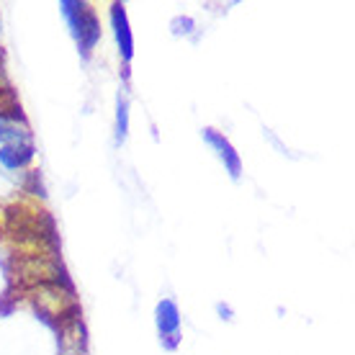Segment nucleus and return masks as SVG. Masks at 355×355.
<instances>
[{"mask_svg": "<svg viewBox=\"0 0 355 355\" xmlns=\"http://www.w3.org/2000/svg\"><path fill=\"white\" fill-rule=\"evenodd\" d=\"M60 13L64 16L67 26H70L72 39L78 42V52L88 62L93 57V49L101 42V21L98 13L93 10L90 3H80V0H62L60 3Z\"/></svg>", "mask_w": 355, "mask_h": 355, "instance_id": "nucleus-1", "label": "nucleus"}, {"mask_svg": "<svg viewBox=\"0 0 355 355\" xmlns=\"http://www.w3.org/2000/svg\"><path fill=\"white\" fill-rule=\"evenodd\" d=\"M155 327H157V335H160V345L168 350V353H175L180 340H183V332H180V309L173 299H160L157 306H155Z\"/></svg>", "mask_w": 355, "mask_h": 355, "instance_id": "nucleus-2", "label": "nucleus"}, {"mask_svg": "<svg viewBox=\"0 0 355 355\" xmlns=\"http://www.w3.org/2000/svg\"><path fill=\"white\" fill-rule=\"evenodd\" d=\"M111 28H114V39L119 46V54L124 60V83L132 78V60H134V34L129 28V18H126L124 3H111Z\"/></svg>", "mask_w": 355, "mask_h": 355, "instance_id": "nucleus-3", "label": "nucleus"}, {"mask_svg": "<svg viewBox=\"0 0 355 355\" xmlns=\"http://www.w3.org/2000/svg\"><path fill=\"white\" fill-rule=\"evenodd\" d=\"M201 137H204V142L216 152V157H219V162L224 165V170L230 173L232 180H240L242 178V157H240V152L234 150V144H232L222 132L211 129V126L201 129Z\"/></svg>", "mask_w": 355, "mask_h": 355, "instance_id": "nucleus-4", "label": "nucleus"}, {"mask_svg": "<svg viewBox=\"0 0 355 355\" xmlns=\"http://www.w3.org/2000/svg\"><path fill=\"white\" fill-rule=\"evenodd\" d=\"M34 155H36L34 142L6 144V147H0V165L6 170H24L31 165Z\"/></svg>", "mask_w": 355, "mask_h": 355, "instance_id": "nucleus-5", "label": "nucleus"}, {"mask_svg": "<svg viewBox=\"0 0 355 355\" xmlns=\"http://www.w3.org/2000/svg\"><path fill=\"white\" fill-rule=\"evenodd\" d=\"M129 137V98L126 93L116 96V121H114V139L116 147H121Z\"/></svg>", "mask_w": 355, "mask_h": 355, "instance_id": "nucleus-6", "label": "nucleus"}, {"mask_svg": "<svg viewBox=\"0 0 355 355\" xmlns=\"http://www.w3.org/2000/svg\"><path fill=\"white\" fill-rule=\"evenodd\" d=\"M21 142H31V134L26 132V126L10 124L8 116L0 111V147H6V144H21Z\"/></svg>", "mask_w": 355, "mask_h": 355, "instance_id": "nucleus-7", "label": "nucleus"}, {"mask_svg": "<svg viewBox=\"0 0 355 355\" xmlns=\"http://www.w3.org/2000/svg\"><path fill=\"white\" fill-rule=\"evenodd\" d=\"M196 28V21L191 16H175L170 21V31L175 36H191Z\"/></svg>", "mask_w": 355, "mask_h": 355, "instance_id": "nucleus-8", "label": "nucleus"}, {"mask_svg": "<svg viewBox=\"0 0 355 355\" xmlns=\"http://www.w3.org/2000/svg\"><path fill=\"white\" fill-rule=\"evenodd\" d=\"M216 314H219L222 320H227V322L234 320V311H232V306H230V304H224V302L216 304Z\"/></svg>", "mask_w": 355, "mask_h": 355, "instance_id": "nucleus-9", "label": "nucleus"}]
</instances>
